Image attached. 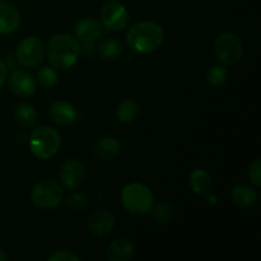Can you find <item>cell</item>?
Instances as JSON below:
<instances>
[{"label": "cell", "mask_w": 261, "mask_h": 261, "mask_svg": "<svg viewBox=\"0 0 261 261\" xmlns=\"http://www.w3.org/2000/svg\"><path fill=\"white\" fill-rule=\"evenodd\" d=\"M79 46L78 40L68 33H59L51 37L47 43V59L51 66L56 70H66L74 66L79 58Z\"/></svg>", "instance_id": "6da1fadb"}, {"label": "cell", "mask_w": 261, "mask_h": 261, "mask_svg": "<svg viewBox=\"0 0 261 261\" xmlns=\"http://www.w3.org/2000/svg\"><path fill=\"white\" fill-rule=\"evenodd\" d=\"M126 40L132 50L139 54H150L161 47L165 40V32L155 22L144 20L130 28Z\"/></svg>", "instance_id": "7a4b0ae2"}, {"label": "cell", "mask_w": 261, "mask_h": 261, "mask_svg": "<svg viewBox=\"0 0 261 261\" xmlns=\"http://www.w3.org/2000/svg\"><path fill=\"white\" fill-rule=\"evenodd\" d=\"M61 145L60 134L51 126H38L31 133L30 149L36 158L46 161L59 152Z\"/></svg>", "instance_id": "3957f363"}, {"label": "cell", "mask_w": 261, "mask_h": 261, "mask_svg": "<svg viewBox=\"0 0 261 261\" xmlns=\"http://www.w3.org/2000/svg\"><path fill=\"white\" fill-rule=\"evenodd\" d=\"M122 205L133 214H147L153 209L154 198L144 184L133 182L125 186L121 191Z\"/></svg>", "instance_id": "277c9868"}, {"label": "cell", "mask_w": 261, "mask_h": 261, "mask_svg": "<svg viewBox=\"0 0 261 261\" xmlns=\"http://www.w3.org/2000/svg\"><path fill=\"white\" fill-rule=\"evenodd\" d=\"M33 205L42 211L54 209L64 200V190L56 181L41 180L31 191Z\"/></svg>", "instance_id": "5b68a950"}, {"label": "cell", "mask_w": 261, "mask_h": 261, "mask_svg": "<svg viewBox=\"0 0 261 261\" xmlns=\"http://www.w3.org/2000/svg\"><path fill=\"white\" fill-rule=\"evenodd\" d=\"M216 54L223 65H234L244 55L242 41L234 33H221L216 41Z\"/></svg>", "instance_id": "8992f818"}, {"label": "cell", "mask_w": 261, "mask_h": 261, "mask_svg": "<svg viewBox=\"0 0 261 261\" xmlns=\"http://www.w3.org/2000/svg\"><path fill=\"white\" fill-rule=\"evenodd\" d=\"M15 59L24 68H37L45 59V46L40 38L31 36L19 42L15 50Z\"/></svg>", "instance_id": "52a82bcc"}, {"label": "cell", "mask_w": 261, "mask_h": 261, "mask_svg": "<svg viewBox=\"0 0 261 261\" xmlns=\"http://www.w3.org/2000/svg\"><path fill=\"white\" fill-rule=\"evenodd\" d=\"M101 22L111 31H121L129 23V12L124 4L116 0L105 3L101 9Z\"/></svg>", "instance_id": "ba28073f"}, {"label": "cell", "mask_w": 261, "mask_h": 261, "mask_svg": "<svg viewBox=\"0 0 261 261\" xmlns=\"http://www.w3.org/2000/svg\"><path fill=\"white\" fill-rule=\"evenodd\" d=\"M9 89L20 98H27L33 96L37 91V83L32 74L27 73L23 69H17L8 76Z\"/></svg>", "instance_id": "9c48e42d"}, {"label": "cell", "mask_w": 261, "mask_h": 261, "mask_svg": "<svg viewBox=\"0 0 261 261\" xmlns=\"http://www.w3.org/2000/svg\"><path fill=\"white\" fill-rule=\"evenodd\" d=\"M60 181L63 185L69 190H74L84 180V168L82 163L76 160H68L61 166L60 173H59Z\"/></svg>", "instance_id": "30bf717a"}, {"label": "cell", "mask_w": 261, "mask_h": 261, "mask_svg": "<svg viewBox=\"0 0 261 261\" xmlns=\"http://www.w3.org/2000/svg\"><path fill=\"white\" fill-rule=\"evenodd\" d=\"M20 24V13L17 7L8 2H0V35H10Z\"/></svg>", "instance_id": "8fae6325"}, {"label": "cell", "mask_w": 261, "mask_h": 261, "mask_svg": "<svg viewBox=\"0 0 261 261\" xmlns=\"http://www.w3.org/2000/svg\"><path fill=\"white\" fill-rule=\"evenodd\" d=\"M76 110L66 101H56L48 109V116L59 126L71 125L76 119Z\"/></svg>", "instance_id": "7c38bea8"}, {"label": "cell", "mask_w": 261, "mask_h": 261, "mask_svg": "<svg viewBox=\"0 0 261 261\" xmlns=\"http://www.w3.org/2000/svg\"><path fill=\"white\" fill-rule=\"evenodd\" d=\"M115 226V218L111 213L105 211L94 212L88 219V227L89 233L93 236H105V234L110 233Z\"/></svg>", "instance_id": "4fadbf2b"}, {"label": "cell", "mask_w": 261, "mask_h": 261, "mask_svg": "<svg viewBox=\"0 0 261 261\" xmlns=\"http://www.w3.org/2000/svg\"><path fill=\"white\" fill-rule=\"evenodd\" d=\"M74 32H75L76 40L84 43H92L102 36V27L96 19L83 18L75 24Z\"/></svg>", "instance_id": "5bb4252c"}, {"label": "cell", "mask_w": 261, "mask_h": 261, "mask_svg": "<svg viewBox=\"0 0 261 261\" xmlns=\"http://www.w3.org/2000/svg\"><path fill=\"white\" fill-rule=\"evenodd\" d=\"M134 255V246L126 239H117L107 247L106 256L110 261H126Z\"/></svg>", "instance_id": "9a60e30c"}, {"label": "cell", "mask_w": 261, "mask_h": 261, "mask_svg": "<svg viewBox=\"0 0 261 261\" xmlns=\"http://www.w3.org/2000/svg\"><path fill=\"white\" fill-rule=\"evenodd\" d=\"M119 140L112 137H103L94 144L93 153L102 161H111L120 153Z\"/></svg>", "instance_id": "2e32d148"}, {"label": "cell", "mask_w": 261, "mask_h": 261, "mask_svg": "<svg viewBox=\"0 0 261 261\" xmlns=\"http://www.w3.org/2000/svg\"><path fill=\"white\" fill-rule=\"evenodd\" d=\"M190 186L198 195H208L212 191V177L203 168H196L190 175Z\"/></svg>", "instance_id": "e0dca14e"}, {"label": "cell", "mask_w": 261, "mask_h": 261, "mask_svg": "<svg viewBox=\"0 0 261 261\" xmlns=\"http://www.w3.org/2000/svg\"><path fill=\"white\" fill-rule=\"evenodd\" d=\"M232 199L234 204L241 208H250L257 200V193L247 185H237L232 191Z\"/></svg>", "instance_id": "ac0fdd59"}, {"label": "cell", "mask_w": 261, "mask_h": 261, "mask_svg": "<svg viewBox=\"0 0 261 261\" xmlns=\"http://www.w3.org/2000/svg\"><path fill=\"white\" fill-rule=\"evenodd\" d=\"M15 121L22 127H32L37 120V112L31 103H19L14 111Z\"/></svg>", "instance_id": "d6986e66"}, {"label": "cell", "mask_w": 261, "mask_h": 261, "mask_svg": "<svg viewBox=\"0 0 261 261\" xmlns=\"http://www.w3.org/2000/svg\"><path fill=\"white\" fill-rule=\"evenodd\" d=\"M140 114V106L139 103L134 101V99H124L119 103L116 110L117 119L121 122H125V124H129V122H133L137 120V117L139 116Z\"/></svg>", "instance_id": "ffe728a7"}, {"label": "cell", "mask_w": 261, "mask_h": 261, "mask_svg": "<svg viewBox=\"0 0 261 261\" xmlns=\"http://www.w3.org/2000/svg\"><path fill=\"white\" fill-rule=\"evenodd\" d=\"M124 53V43L115 38H106L99 43L98 54L105 60H115Z\"/></svg>", "instance_id": "44dd1931"}, {"label": "cell", "mask_w": 261, "mask_h": 261, "mask_svg": "<svg viewBox=\"0 0 261 261\" xmlns=\"http://www.w3.org/2000/svg\"><path fill=\"white\" fill-rule=\"evenodd\" d=\"M37 81L45 88H53L59 81L58 71L53 66H42L37 71Z\"/></svg>", "instance_id": "7402d4cb"}, {"label": "cell", "mask_w": 261, "mask_h": 261, "mask_svg": "<svg viewBox=\"0 0 261 261\" xmlns=\"http://www.w3.org/2000/svg\"><path fill=\"white\" fill-rule=\"evenodd\" d=\"M227 76H228V71H227L226 66L222 64V65H213L208 70L206 74V81L211 86L213 87H219L227 81Z\"/></svg>", "instance_id": "603a6c76"}, {"label": "cell", "mask_w": 261, "mask_h": 261, "mask_svg": "<svg viewBox=\"0 0 261 261\" xmlns=\"http://www.w3.org/2000/svg\"><path fill=\"white\" fill-rule=\"evenodd\" d=\"M87 205V198L82 194H73L66 199V206L71 211H82L86 208Z\"/></svg>", "instance_id": "cb8c5ba5"}, {"label": "cell", "mask_w": 261, "mask_h": 261, "mask_svg": "<svg viewBox=\"0 0 261 261\" xmlns=\"http://www.w3.org/2000/svg\"><path fill=\"white\" fill-rule=\"evenodd\" d=\"M50 261H79L81 257L76 254H74L73 251H69V250H59L55 251L50 257Z\"/></svg>", "instance_id": "d4e9b609"}, {"label": "cell", "mask_w": 261, "mask_h": 261, "mask_svg": "<svg viewBox=\"0 0 261 261\" xmlns=\"http://www.w3.org/2000/svg\"><path fill=\"white\" fill-rule=\"evenodd\" d=\"M250 181L254 184V186L260 188L261 186V161L256 160L249 168Z\"/></svg>", "instance_id": "484cf974"}, {"label": "cell", "mask_w": 261, "mask_h": 261, "mask_svg": "<svg viewBox=\"0 0 261 261\" xmlns=\"http://www.w3.org/2000/svg\"><path fill=\"white\" fill-rule=\"evenodd\" d=\"M172 217V211L166 204H161L154 211V219L157 222H167Z\"/></svg>", "instance_id": "4316f807"}, {"label": "cell", "mask_w": 261, "mask_h": 261, "mask_svg": "<svg viewBox=\"0 0 261 261\" xmlns=\"http://www.w3.org/2000/svg\"><path fill=\"white\" fill-rule=\"evenodd\" d=\"M8 78V66L5 65L4 61L0 59V87H3V84L5 83Z\"/></svg>", "instance_id": "83f0119b"}, {"label": "cell", "mask_w": 261, "mask_h": 261, "mask_svg": "<svg viewBox=\"0 0 261 261\" xmlns=\"http://www.w3.org/2000/svg\"><path fill=\"white\" fill-rule=\"evenodd\" d=\"M8 260H9V256H8L3 250H0V261H8Z\"/></svg>", "instance_id": "f1b7e54d"}, {"label": "cell", "mask_w": 261, "mask_h": 261, "mask_svg": "<svg viewBox=\"0 0 261 261\" xmlns=\"http://www.w3.org/2000/svg\"><path fill=\"white\" fill-rule=\"evenodd\" d=\"M0 2H2V0H0Z\"/></svg>", "instance_id": "f546056e"}]
</instances>
